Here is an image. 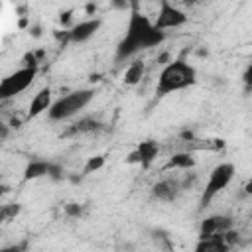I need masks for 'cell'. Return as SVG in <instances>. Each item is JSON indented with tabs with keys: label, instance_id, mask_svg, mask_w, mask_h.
<instances>
[{
	"label": "cell",
	"instance_id": "d6986e66",
	"mask_svg": "<svg viewBox=\"0 0 252 252\" xmlns=\"http://www.w3.org/2000/svg\"><path fill=\"white\" fill-rule=\"evenodd\" d=\"M65 213H67L69 217H81L83 207H81L79 203H69V205H65Z\"/></svg>",
	"mask_w": 252,
	"mask_h": 252
},
{
	"label": "cell",
	"instance_id": "277c9868",
	"mask_svg": "<svg viewBox=\"0 0 252 252\" xmlns=\"http://www.w3.org/2000/svg\"><path fill=\"white\" fill-rule=\"evenodd\" d=\"M234 173H236V167H234V163H230V161H220L219 165H215V167L211 169L209 179H207V183H205V187H203L201 209L209 207V203H211L220 191H224V189L230 185Z\"/></svg>",
	"mask_w": 252,
	"mask_h": 252
},
{
	"label": "cell",
	"instance_id": "52a82bcc",
	"mask_svg": "<svg viewBox=\"0 0 252 252\" xmlns=\"http://www.w3.org/2000/svg\"><path fill=\"white\" fill-rule=\"evenodd\" d=\"M232 230V219L228 215H209L199 224V238L224 236Z\"/></svg>",
	"mask_w": 252,
	"mask_h": 252
},
{
	"label": "cell",
	"instance_id": "30bf717a",
	"mask_svg": "<svg viewBox=\"0 0 252 252\" xmlns=\"http://www.w3.org/2000/svg\"><path fill=\"white\" fill-rule=\"evenodd\" d=\"M158 152H159V146L154 142V140H144L138 144V148L130 154L128 161L130 163H140L142 167H150L156 158H158Z\"/></svg>",
	"mask_w": 252,
	"mask_h": 252
},
{
	"label": "cell",
	"instance_id": "9a60e30c",
	"mask_svg": "<svg viewBox=\"0 0 252 252\" xmlns=\"http://www.w3.org/2000/svg\"><path fill=\"white\" fill-rule=\"evenodd\" d=\"M51 161L47 159H32L26 169H24V181H30V179H37V177H43V175H49L51 171Z\"/></svg>",
	"mask_w": 252,
	"mask_h": 252
},
{
	"label": "cell",
	"instance_id": "8992f818",
	"mask_svg": "<svg viewBox=\"0 0 252 252\" xmlns=\"http://www.w3.org/2000/svg\"><path fill=\"white\" fill-rule=\"evenodd\" d=\"M187 20H189V16L179 6L163 0V2H159V10H158V16H156L154 24H156L158 30L165 32V30H175V28L185 26Z\"/></svg>",
	"mask_w": 252,
	"mask_h": 252
},
{
	"label": "cell",
	"instance_id": "ac0fdd59",
	"mask_svg": "<svg viewBox=\"0 0 252 252\" xmlns=\"http://www.w3.org/2000/svg\"><path fill=\"white\" fill-rule=\"evenodd\" d=\"M20 213V205L18 203H10L2 207V220H10L12 217H16Z\"/></svg>",
	"mask_w": 252,
	"mask_h": 252
},
{
	"label": "cell",
	"instance_id": "3957f363",
	"mask_svg": "<svg viewBox=\"0 0 252 252\" xmlns=\"http://www.w3.org/2000/svg\"><path fill=\"white\" fill-rule=\"evenodd\" d=\"M94 94H96V89H91V87L77 89V91H71L67 94H61L59 98H55V102L47 110V118L53 120V122L69 120V118L77 116L81 110H85L93 102Z\"/></svg>",
	"mask_w": 252,
	"mask_h": 252
},
{
	"label": "cell",
	"instance_id": "5bb4252c",
	"mask_svg": "<svg viewBox=\"0 0 252 252\" xmlns=\"http://www.w3.org/2000/svg\"><path fill=\"white\" fill-rule=\"evenodd\" d=\"M102 128V124L93 118V116H83L77 122H73V126H69V130L65 132V136H75V134H91V132H98Z\"/></svg>",
	"mask_w": 252,
	"mask_h": 252
},
{
	"label": "cell",
	"instance_id": "7402d4cb",
	"mask_svg": "<svg viewBox=\"0 0 252 252\" xmlns=\"http://www.w3.org/2000/svg\"><path fill=\"white\" fill-rule=\"evenodd\" d=\"M244 193L246 195H252V179H248V183L244 185Z\"/></svg>",
	"mask_w": 252,
	"mask_h": 252
},
{
	"label": "cell",
	"instance_id": "5b68a950",
	"mask_svg": "<svg viewBox=\"0 0 252 252\" xmlns=\"http://www.w3.org/2000/svg\"><path fill=\"white\" fill-rule=\"evenodd\" d=\"M37 77V67H20L14 73H10L8 77L2 79L0 83V98L2 100H10L18 94H22L24 91H28L32 87V83Z\"/></svg>",
	"mask_w": 252,
	"mask_h": 252
},
{
	"label": "cell",
	"instance_id": "8fae6325",
	"mask_svg": "<svg viewBox=\"0 0 252 252\" xmlns=\"http://www.w3.org/2000/svg\"><path fill=\"white\" fill-rule=\"evenodd\" d=\"M53 102H55V100H53V93H51V89H49V87L39 89V91L33 94L32 102H30L28 118H35V116H39L41 112H47V110L51 108Z\"/></svg>",
	"mask_w": 252,
	"mask_h": 252
},
{
	"label": "cell",
	"instance_id": "44dd1931",
	"mask_svg": "<svg viewBox=\"0 0 252 252\" xmlns=\"http://www.w3.org/2000/svg\"><path fill=\"white\" fill-rule=\"evenodd\" d=\"M26 244H12V246H4L0 252H24Z\"/></svg>",
	"mask_w": 252,
	"mask_h": 252
},
{
	"label": "cell",
	"instance_id": "6da1fadb",
	"mask_svg": "<svg viewBox=\"0 0 252 252\" xmlns=\"http://www.w3.org/2000/svg\"><path fill=\"white\" fill-rule=\"evenodd\" d=\"M163 41H165V32L158 30L156 24L148 16H144L138 10V6L134 4L132 12H130V18H128V24H126V30H124V35L116 45L114 59L118 63L126 61V59L134 57L136 53H140L144 49L161 45Z\"/></svg>",
	"mask_w": 252,
	"mask_h": 252
},
{
	"label": "cell",
	"instance_id": "7a4b0ae2",
	"mask_svg": "<svg viewBox=\"0 0 252 252\" xmlns=\"http://www.w3.org/2000/svg\"><path fill=\"white\" fill-rule=\"evenodd\" d=\"M197 83V69L185 61V59H171L165 63L158 75L156 83V94L158 96H167L171 93L185 91Z\"/></svg>",
	"mask_w": 252,
	"mask_h": 252
},
{
	"label": "cell",
	"instance_id": "9c48e42d",
	"mask_svg": "<svg viewBox=\"0 0 252 252\" xmlns=\"http://www.w3.org/2000/svg\"><path fill=\"white\" fill-rule=\"evenodd\" d=\"M100 24H102L100 18H87V20H81V22L73 24V26L67 30V37H69L73 43H85V41H89V39L100 30Z\"/></svg>",
	"mask_w": 252,
	"mask_h": 252
},
{
	"label": "cell",
	"instance_id": "2e32d148",
	"mask_svg": "<svg viewBox=\"0 0 252 252\" xmlns=\"http://www.w3.org/2000/svg\"><path fill=\"white\" fill-rule=\"evenodd\" d=\"M144 73H146V63L136 59V61H132V63L126 67V71H124V75H122V81H124V85L134 87V85H138V83L144 79Z\"/></svg>",
	"mask_w": 252,
	"mask_h": 252
},
{
	"label": "cell",
	"instance_id": "ba28073f",
	"mask_svg": "<svg viewBox=\"0 0 252 252\" xmlns=\"http://www.w3.org/2000/svg\"><path fill=\"white\" fill-rule=\"evenodd\" d=\"M183 193V185L179 177H163L154 183L152 195L161 203H173Z\"/></svg>",
	"mask_w": 252,
	"mask_h": 252
},
{
	"label": "cell",
	"instance_id": "7c38bea8",
	"mask_svg": "<svg viewBox=\"0 0 252 252\" xmlns=\"http://www.w3.org/2000/svg\"><path fill=\"white\" fill-rule=\"evenodd\" d=\"M195 158H193V154H189V152H175L173 156H169L167 158V161H165V165L161 167V171L165 173V171H171V169H179V171H189V169H193L195 167Z\"/></svg>",
	"mask_w": 252,
	"mask_h": 252
},
{
	"label": "cell",
	"instance_id": "4fadbf2b",
	"mask_svg": "<svg viewBox=\"0 0 252 252\" xmlns=\"http://www.w3.org/2000/svg\"><path fill=\"white\" fill-rule=\"evenodd\" d=\"M193 252H230V244L224 236H211V238H199Z\"/></svg>",
	"mask_w": 252,
	"mask_h": 252
},
{
	"label": "cell",
	"instance_id": "e0dca14e",
	"mask_svg": "<svg viewBox=\"0 0 252 252\" xmlns=\"http://www.w3.org/2000/svg\"><path fill=\"white\" fill-rule=\"evenodd\" d=\"M102 167H104V156H93V158L87 159V163L83 167V173L89 175V173H94V171H98Z\"/></svg>",
	"mask_w": 252,
	"mask_h": 252
},
{
	"label": "cell",
	"instance_id": "ffe728a7",
	"mask_svg": "<svg viewBox=\"0 0 252 252\" xmlns=\"http://www.w3.org/2000/svg\"><path fill=\"white\" fill-rule=\"evenodd\" d=\"M242 83L246 85V89H252V63L244 69V73H242Z\"/></svg>",
	"mask_w": 252,
	"mask_h": 252
}]
</instances>
